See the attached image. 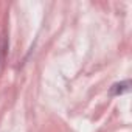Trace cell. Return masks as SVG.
<instances>
[{
	"instance_id": "6da1fadb",
	"label": "cell",
	"mask_w": 132,
	"mask_h": 132,
	"mask_svg": "<svg viewBox=\"0 0 132 132\" xmlns=\"http://www.w3.org/2000/svg\"><path fill=\"white\" fill-rule=\"evenodd\" d=\"M129 81H124V82H121V84H117L115 86V89H113V92L115 93H121V92H126V90H129Z\"/></svg>"
},
{
	"instance_id": "7a4b0ae2",
	"label": "cell",
	"mask_w": 132,
	"mask_h": 132,
	"mask_svg": "<svg viewBox=\"0 0 132 132\" xmlns=\"http://www.w3.org/2000/svg\"><path fill=\"white\" fill-rule=\"evenodd\" d=\"M0 57H2V44H0Z\"/></svg>"
}]
</instances>
